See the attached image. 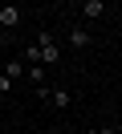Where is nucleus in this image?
<instances>
[{
    "instance_id": "obj_1",
    "label": "nucleus",
    "mask_w": 122,
    "mask_h": 134,
    "mask_svg": "<svg viewBox=\"0 0 122 134\" xmlns=\"http://www.w3.org/2000/svg\"><path fill=\"white\" fill-rule=\"evenodd\" d=\"M33 45H37V53H41V65H61V45H57L53 41V37H49L45 33V29H41V33H37V41H33Z\"/></svg>"
},
{
    "instance_id": "obj_2",
    "label": "nucleus",
    "mask_w": 122,
    "mask_h": 134,
    "mask_svg": "<svg viewBox=\"0 0 122 134\" xmlns=\"http://www.w3.org/2000/svg\"><path fill=\"white\" fill-rule=\"evenodd\" d=\"M20 25V8L16 4H0V29H16Z\"/></svg>"
},
{
    "instance_id": "obj_3",
    "label": "nucleus",
    "mask_w": 122,
    "mask_h": 134,
    "mask_svg": "<svg viewBox=\"0 0 122 134\" xmlns=\"http://www.w3.org/2000/svg\"><path fill=\"white\" fill-rule=\"evenodd\" d=\"M69 45H73V49H86V45H94V33L81 29V25H73L69 29Z\"/></svg>"
},
{
    "instance_id": "obj_4",
    "label": "nucleus",
    "mask_w": 122,
    "mask_h": 134,
    "mask_svg": "<svg viewBox=\"0 0 122 134\" xmlns=\"http://www.w3.org/2000/svg\"><path fill=\"white\" fill-rule=\"evenodd\" d=\"M81 16H86V20L106 16V0H81Z\"/></svg>"
},
{
    "instance_id": "obj_5",
    "label": "nucleus",
    "mask_w": 122,
    "mask_h": 134,
    "mask_svg": "<svg viewBox=\"0 0 122 134\" xmlns=\"http://www.w3.org/2000/svg\"><path fill=\"white\" fill-rule=\"evenodd\" d=\"M49 106L53 110H69V90H49Z\"/></svg>"
},
{
    "instance_id": "obj_6",
    "label": "nucleus",
    "mask_w": 122,
    "mask_h": 134,
    "mask_svg": "<svg viewBox=\"0 0 122 134\" xmlns=\"http://www.w3.org/2000/svg\"><path fill=\"white\" fill-rule=\"evenodd\" d=\"M4 77H8V81H20V77H24V65H20V61H8V65H4Z\"/></svg>"
},
{
    "instance_id": "obj_7",
    "label": "nucleus",
    "mask_w": 122,
    "mask_h": 134,
    "mask_svg": "<svg viewBox=\"0 0 122 134\" xmlns=\"http://www.w3.org/2000/svg\"><path fill=\"white\" fill-rule=\"evenodd\" d=\"M24 77H29L33 85H41L45 81V65H24Z\"/></svg>"
},
{
    "instance_id": "obj_8",
    "label": "nucleus",
    "mask_w": 122,
    "mask_h": 134,
    "mask_svg": "<svg viewBox=\"0 0 122 134\" xmlns=\"http://www.w3.org/2000/svg\"><path fill=\"white\" fill-rule=\"evenodd\" d=\"M8 90H12V81H8V77H4V73H0V98H4V93H8Z\"/></svg>"
},
{
    "instance_id": "obj_9",
    "label": "nucleus",
    "mask_w": 122,
    "mask_h": 134,
    "mask_svg": "<svg viewBox=\"0 0 122 134\" xmlns=\"http://www.w3.org/2000/svg\"><path fill=\"white\" fill-rule=\"evenodd\" d=\"M98 134H122V130H118V126H102Z\"/></svg>"
}]
</instances>
